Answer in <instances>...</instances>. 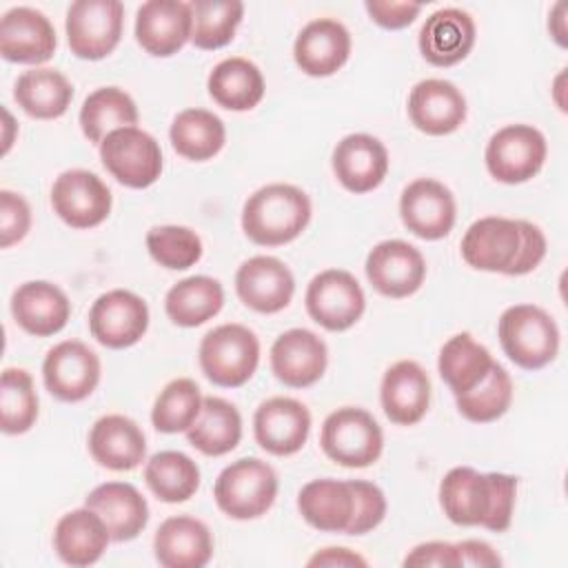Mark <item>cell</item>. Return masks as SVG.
<instances>
[{
  "label": "cell",
  "mask_w": 568,
  "mask_h": 568,
  "mask_svg": "<svg viewBox=\"0 0 568 568\" xmlns=\"http://www.w3.org/2000/svg\"><path fill=\"white\" fill-rule=\"evenodd\" d=\"M517 477L479 473L470 466L450 468L439 484V506L457 526H481L493 532L510 528Z\"/></svg>",
  "instance_id": "1"
},
{
  "label": "cell",
  "mask_w": 568,
  "mask_h": 568,
  "mask_svg": "<svg viewBox=\"0 0 568 568\" xmlns=\"http://www.w3.org/2000/svg\"><path fill=\"white\" fill-rule=\"evenodd\" d=\"M311 213V197L300 186L273 182L244 202L242 231L253 244L282 246L302 235Z\"/></svg>",
  "instance_id": "2"
},
{
  "label": "cell",
  "mask_w": 568,
  "mask_h": 568,
  "mask_svg": "<svg viewBox=\"0 0 568 568\" xmlns=\"http://www.w3.org/2000/svg\"><path fill=\"white\" fill-rule=\"evenodd\" d=\"M497 335L508 359L526 371L548 366L559 353V328L537 304L508 306L499 317Z\"/></svg>",
  "instance_id": "3"
},
{
  "label": "cell",
  "mask_w": 568,
  "mask_h": 568,
  "mask_svg": "<svg viewBox=\"0 0 568 568\" xmlns=\"http://www.w3.org/2000/svg\"><path fill=\"white\" fill-rule=\"evenodd\" d=\"M204 377L222 388L244 386L260 364V339L244 324H220L209 331L197 348Z\"/></svg>",
  "instance_id": "4"
},
{
  "label": "cell",
  "mask_w": 568,
  "mask_h": 568,
  "mask_svg": "<svg viewBox=\"0 0 568 568\" xmlns=\"http://www.w3.org/2000/svg\"><path fill=\"white\" fill-rule=\"evenodd\" d=\"M277 473L257 457H242L224 466L215 479L213 497L231 519H257L277 497Z\"/></svg>",
  "instance_id": "5"
},
{
  "label": "cell",
  "mask_w": 568,
  "mask_h": 568,
  "mask_svg": "<svg viewBox=\"0 0 568 568\" xmlns=\"http://www.w3.org/2000/svg\"><path fill=\"white\" fill-rule=\"evenodd\" d=\"M320 446L324 455L339 466L366 468L379 459L384 433L368 410L342 406L324 419Z\"/></svg>",
  "instance_id": "6"
},
{
  "label": "cell",
  "mask_w": 568,
  "mask_h": 568,
  "mask_svg": "<svg viewBox=\"0 0 568 568\" xmlns=\"http://www.w3.org/2000/svg\"><path fill=\"white\" fill-rule=\"evenodd\" d=\"M124 4L120 0H75L67 9L69 49L80 60H102L120 44Z\"/></svg>",
  "instance_id": "7"
},
{
  "label": "cell",
  "mask_w": 568,
  "mask_h": 568,
  "mask_svg": "<svg viewBox=\"0 0 568 568\" xmlns=\"http://www.w3.org/2000/svg\"><path fill=\"white\" fill-rule=\"evenodd\" d=\"M548 155L546 138L532 124H506L497 129L484 151L488 173L504 184L532 180Z\"/></svg>",
  "instance_id": "8"
},
{
  "label": "cell",
  "mask_w": 568,
  "mask_h": 568,
  "mask_svg": "<svg viewBox=\"0 0 568 568\" xmlns=\"http://www.w3.org/2000/svg\"><path fill=\"white\" fill-rule=\"evenodd\" d=\"M100 160L129 189H146L162 173V149L158 140L138 126L111 131L100 144Z\"/></svg>",
  "instance_id": "9"
},
{
  "label": "cell",
  "mask_w": 568,
  "mask_h": 568,
  "mask_svg": "<svg viewBox=\"0 0 568 568\" xmlns=\"http://www.w3.org/2000/svg\"><path fill=\"white\" fill-rule=\"evenodd\" d=\"M304 304L315 324L339 333L359 322L366 308V297L353 273L344 268H326L308 282Z\"/></svg>",
  "instance_id": "10"
},
{
  "label": "cell",
  "mask_w": 568,
  "mask_h": 568,
  "mask_svg": "<svg viewBox=\"0 0 568 568\" xmlns=\"http://www.w3.org/2000/svg\"><path fill=\"white\" fill-rule=\"evenodd\" d=\"M111 189L87 169L62 171L51 186V206L71 229L100 226L111 213Z\"/></svg>",
  "instance_id": "11"
},
{
  "label": "cell",
  "mask_w": 568,
  "mask_h": 568,
  "mask_svg": "<svg viewBox=\"0 0 568 568\" xmlns=\"http://www.w3.org/2000/svg\"><path fill=\"white\" fill-rule=\"evenodd\" d=\"M100 357L80 339H64L47 351L42 379L47 390L60 402H82L100 384Z\"/></svg>",
  "instance_id": "12"
},
{
  "label": "cell",
  "mask_w": 568,
  "mask_h": 568,
  "mask_svg": "<svg viewBox=\"0 0 568 568\" xmlns=\"http://www.w3.org/2000/svg\"><path fill=\"white\" fill-rule=\"evenodd\" d=\"M146 328L149 306L133 291H106L89 308V331L106 348H129L144 337Z\"/></svg>",
  "instance_id": "13"
},
{
  "label": "cell",
  "mask_w": 568,
  "mask_h": 568,
  "mask_svg": "<svg viewBox=\"0 0 568 568\" xmlns=\"http://www.w3.org/2000/svg\"><path fill=\"white\" fill-rule=\"evenodd\" d=\"M366 277L371 286L393 300L408 297L419 291L426 277V260L417 246L404 240H384L366 255Z\"/></svg>",
  "instance_id": "14"
},
{
  "label": "cell",
  "mask_w": 568,
  "mask_h": 568,
  "mask_svg": "<svg viewBox=\"0 0 568 568\" xmlns=\"http://www.w3.org/2000/svg\"><path fill=\"white\" fill-rule=\"evenodd\" d=\"M404 226L422 240L446 237L457 217V204L446 184L433 178H417L399 195Z\"/></svg>",
  "instance_id": "15"
},
{
  "label": "cell",
  "mask_w": 568,
  "mask_h": 568,
  "mask_svg": "<svg viewBox=\"0 0 568 568\" xmlns=\"http://www.w3.org/2000/svg\"><path fill=\"white\" fill-rule=\"evenodd\" d=\"M311 433L308 408L293 397H268L253 415V435L260 448L275 457H288L302 450Z\"/></svg>",
  "instance_id": "16"
},
{
  "label": "cell",
  "mask_w": 568,
  "mask_h": 568,
  "mask_svg": "<svg viewBox=\"0 0 568 568\" xmlns=\"http://www.w3.org/2000/svg\"><path fill=\"white\" fill-rule=\"evenodd\" d=\"M328 366L324 339L308 328H288L271 346V371L291 388H308Z\"/></svg>",
  "instance_id": "17"
},
{
  "label": "cell",
  "mask_w": 568,
  "mask_h": 568,
  "mask_svg": "<svg viewBox=\"0 0 568 568\" xmlns=\"http://www.w3.org/2000/svg\"><path fill=\"white\" fill-rule=\"evenodd\" d=\"M237 297L257 313L284 311L295 293L291 268L273 255H253L240 264L235 273Z\"/></svg>",
  "instance_id": "18"
},
{
  "label": "cell",
  "mask_w": 568,
  "mask_h": 568,
  "mask_svg": "<svg viewBox=\"0 0 568 568\" xmlns=\"http://www.w3.org/2000/svg\"><path fill=\"white\" fill-rule=\"evenodd\" d=\"M58 47L51 20L33 7H13L0 20V55L18 64H42Z\"/></svg>",
  "instance_id": "19"
},
{
  "label": "cell",
  "mask_w": 568,
  "mask_h": 568,
  "mask_svg": "<svg viewBox=\"0 0 568 568\" xmlns=\"http://www.w3.org/2000/svg\"><path fill=\"white\" fill-rule=\"evenodd\" d=\"M519 240L521 235L517 220L486 215L466 229L459 242V251L468 266L506 275L519 251Z\"/></svg>",
  "instance_id": "20"
},
{
  "label": "cell",
  "mask_w": 568,
  "mask_h": 568,
  "mask_svg": "<svg viewBox=\"0 0 568 568\" xmlns=\"http://www.w3.org/2000/svg\"><path fill=\"white\" fill-rule=\"evenodd\" d=\"M135 40L155 58H169L191 42V4L182 0H146L135 11Z\"/></svg>",
  "instance_id": "21"
},
{
  "label": "cell",
  "mask_w": 568,
  "mask_h": 568,
  "mask_svg": "<svg viewBox=\"0 0 568 568\" xmlns=\"http://www.w3.org/2000/svg\"><path fill=\"white\" fill-rule=\"evenodd\" d=\"M331 162L337 182L355 195L377 189L388 173V151L368 133L342 138L333 149Z\"/></svg>",
  "instance_id": "22"
},
{
  "label": "cell",
  "mask_w": 568,
  "mask_h": 568,
  "mask_svg": "<svg viewBox=\"0 0 568 568\" xmlns=\"http://www.w3.org/2000/svg\"><path fill=\"white\" fill-rule=\"evenodd\" d=\"M351 55V33L335 18H317L302 27L293 44L295 64L311 78L337 73Z\"/></svg>",
  "instance_id": "23"
},
{
  "label": "cell",
  "mask_w": 568,
  "mask_h": 568,
  "mask_svg": "<svg viewBox=\"0 0 568 568\" xmlns=\"http://www.w3.org/2000/svg\"><path fill=\"white\" fill-rule=\"evenodd\" d=\"M408 118L426 135H448L466 120V98L448 80H419L408 93Z\"/></svg>",
  "instance_id": "24"
},
{
  "label": "cell",
  "mask_w": 568,
  "mask_h": 568,
  "mask_svg": "<svg viewBox=\"0 0 568 568\" xmlns=\"http://www.w3.org/2000/svg\"><path fill=\"white\" fill-rule=\"evenodd\" d=\"M384 415L397 426H413L424 419L430 406V377L413 359H399L386 368L379 386Z\"/></svg>",
  "instance_id": "25"
},
{
  "label": "cell",
  "mask_w": 568,
  "mask_h": 568,
  "mask_svg": "<svg viewBox=\"0 0 568 568\" xmlns=\"http://www.w3.org/2000/svg\"><path fill=\"white\" fill-rule=\"evenodd\" d=\"M11 315L29 335L49 337L67 326L71 317V302L58 284L31 280L13 291Z\"/></svg>",
  "instance_id": "26"
},
{
  "label": "cell",
  "mask_w": 568,
  "mask_h": 568,
  "mask_svg": "<svg viewBox=\"0 0 568 568\" xmlns=\"http://www.w3.org/2000/svg\"><path fill=\"white\" fill-rule=\"evenodd\" d=\"M153 552L164 568H202L213 557V535L204 521L175 515L158 526Z\"/></svg>",
  "instance_id": "27"
},
{
  "label": "cell",
  "mask_w": 568,
  "mask_h": 568,
  "mask_svg": "<svg viewBox=\"0 0 568 568\" xmlns=\"http://www.w3.org/2000/svg\"><path fill=\"white\" fill-rule=\"evenodd\" d=\"M475 20L470 13L446 7L426 18L419 31V53L433 67H453L462 62L475 44Z\"/></svg>",
  "instance_id": "28"
},
{
  "label": "cell",
  "mask_w": 568,
  "mask_h": 568,
  "mask_svg": "<svg viewBox=\"0 0 568 568\" xmlns=\"http://www.w3.org/2000/svg\"><path fill=\"white\" fill-rule=\"evenodd\" d=\"M91 457L109 470H133L146 457V437L138 422L126 415L111 413L89 430Z\"/></svg>",
  "instance_id": "29"
},
{
  "label": "cell",
  "mask_w": 568,
  "mask_h": 568,
  "mask_svg": "<svg viewBox=\"0 0 568 568\" xmlns=\"http://www.w3.org/2000/svg\"><path fill=\"white\" fill-rule=\"evenodd\" d=\"M84 506L95 510L109 528L111 541H131L149 524V504L142 493L126 481H104L95 486Z\"/></svg>",
  "instance_id": "30"
},
{
  "label": "cell",
  "mask_w": 568,
  "mask_h": 568,
  "mask_svg": "<svg viewBox=\"0 0 568 568\" xmlns=\"http://www.w3.org/2000/svg\"><path fill=\"white\" fill-rule=\"evenodd\" d=\"M111 541L102 517L89 506L62 515L53 528V550L69 566L95 564Z\"/></svg>",
  "instance_id": "31"
},
{
  "label": "cell",
  "mask_w": 568,
  "mask_h": 568,
  "mask_svg": "<svg viewBox=\"0 0 568 568\" xmlns=\"http://www.w3.org/2000/svg\"><path fill=\"white\" fill-rule=\"evenodd\" d=\"M353 490L348 479L322 477L302 486L297 510L308 526L322 532H346L353 517Z\"/></svg>",
  "instance_id": "32"
},
{
  "label": "cell",
  "mask_w": 568,
  "mask_h": 568,
  "mask_svg": "<svg viewBox=\"0 0 568 568\" xmlns=\"http://www.w3.org/2000/svg\"><path fill=\"white\" fill-rule=\"evenodd\" d=\"M209 95L222 109L251 111L264 98V75L260 67L242 55L220 60L206 80Z\"/></svg>",
  "instance_id": "33"
},
{
  "label": "cell",
  "mask_w": 568,
  "mask_h": 568,
  "mask_svg": "<svg viewBox=\"0 0 568 568\" xmlns=\"http://www.w3.org/2000/svg\"><path fill=\"white\" fill-rule=\"evenodd\" d=\"M13 100L36 120H55L71 106L73 87L64 73L49 67H33L18 75Z\"/></svg>",
  "instance_id": "34"
},
{
  "label": "cell",
  "mask_w": 568,
  "mask_h": 568,
  "mask_svg": "<svg viewBox=\"0 0 568 568\" xmlns=\"http://www.w3.org/2000/svg\"><path fill=\"white\" fill-rule=\"evenodd\" d=\"M186 439L202 455H226L242 439V415L231 402L215 395H206L197 419L186 430Z\"/></svg>",
  "instance_id": "35"
},
{
  "label": "cell",
  "mask_w": 568,
  "mask_h": 568,
  "mask_svg": "<svg viewBox=\"0 0 568 568\" xmlns=\"http://www.w3.org/2000/svg\"><path fill=\"white\" fill-rule=\"evenodd\" d=\"M224 306V288L215 277L191 275L175 282L164 297L166 317L184 328L200 326Z\"/></svg>",
  "instance_id": "36"
},
{
  "label": "cell",
  "mask_w": 568,
  "mask_h": 568,
  "mask_svg": "<svg viewBox=\"0 0 568 568\" xmlns=\"http://www.w3.org/2000/svg\"><path fill=\"white\" fill-rule=\"evenodd\" d=\"M495 364L490 351L479 344L470 333H457L448 337L437 357L439 377L453 390V395H462L475 388Z\"/></svg>",
  "instance_id": "37"
},
{
  "label": "cell",
  "mask_w": 568,
  "mask_h": 568,
  "mask_svg": "<svg viewBox=\"0 0 568 568\" xmlns=\"http://www.w3.org/2000/svg\"><path fill=\"white\" fill-rule=\"evenodd\" d=\"M138 106L135 100L120 87H100L91 91L80 106V129L84 138L93 144H102V140L122 126L138 124Z\"/></svg>",
  "instance_id": "38"
},
{
  "label": "cell",
  "mask_w": 568,
  "mask_h": 568,
  "mask_svg": "<svg viewBox=\"0 0 568 568\" xmlns=\"http://www.w3.org/2000/svg\"><path fill=\"white\" fill-rule=\"evenodd\" d=\"M169 140L178 155L193 162H204L222 151L226 142V129L213 111L184 109L173 118Z\"/></svg>",
  "instance_id": "39"
},
{
  "label": "cell",
  "mask_w": 568,
  "mask_h": 568,
  "mask_svg": "<svg viewBox=\"0 0 568 568\" xmlns=\"http://www.w3.org/2000/svg\"><path fill=\"white\" fill-rule=\"evenodd\" d=\"M144 481L160 501L180 504L191 499L200 488V468L182 450H160L149 457Z\"/></svg>",
  "instance_id": "40"
},
{
  "label": "cell",
  "mask_w": 568,
  "mask_h": 568,
  "mask_svg": "<svg viewBox=\"0 0 568 568\" xmlns=\"http://www.w3.org/2000/svg\"><path fill=\"white\" fill-rule=\"evenodd\" d=\"M191 42L202 51L226 47L242 22L244 4L240 0H193Z\"/></svg>",
  "instance_id": "41"
},
{
  "label": "cell",
  "mask_w": 568,
  "mask_h": 568,
  "mask_svg": "<svg viewBox=\"0 0 568 568\" xmlns=\"http://www.w3.org/2000/svg\"><path fill=\"white\" fill-rule=\"evenodd\" d=\"M204 395L191 377L171 379L151 408V424L155 430L173 435L186 433L202 410Z\"/></svg>",
  "instance_id": "42"
},
{
  "label": "cell",
  "mask_w": 568,
  "mask_h": 568,
  "mask_svg": "<svg viewBox=\"0 0 568 568\" xmlns=\"http://www.w3.org/2000/svg\"><path fill=\"white\" fill-rule=\"evenodd\" d=\"M462 417L475 424H488L499 419L513 404V379L508 371L495 362L488 375L470 390L455 395Z\"/></svg>",
  "instance_id": "43"
},
{
  "label": "cell",
  "mask_w": 568,
  "mask_h": 568,
  "mask_svg": "<svg viewBox=\"0 0 568 568\" xmlns=\"http://www.w3.org/2000/svg\"><path fill=\"white\" fill-rule=\"evenodd\" d=\"M38 419L33 377L24 368H4L0 377V428L7 435L27 433Z\"/></svg>",
  "instance_id": "44"
},
{
  "label": "cell",
  "mask_w": 568,
  "mask_h": 568,
  "mask_svg": "<svg viewBox=\"0 0 568 568\" xmlns=\"http://www.w3.org/2000/svg\"><path fill=\"white\" fill-rule=\"evenodd\" d=\"M146 251L160 266L169 271H186L200 262L204 246L193 229L180 224H162L149 229Z\"/></svg>",
  "instance_id": "45"
},
{
  "label": "cell",
  "mask_w": 568,
  "mask_h": 568,
  "mask_svg": "<svg viewBox=\"0 0 568 568\" xmlns=\"http://www.w3.org/2000/svg\"><path fill=\"white\" fill-rule=\"evenodd\" d=\"M353 490V517L346 528V535H366L377 528L386 517V497L384 490L366 479H348Z\"/></svg>",
  "instance_id": "46"
},
{
  "label": "cell",
  "mask_w": 568,
  "mask_h": 568,
  "mask_svg": "<svg viewBox=\"0 0 568 568\" xmlns=\"http://www.w3.org/2000/svg\"><path fill=\"white\" fill-rule=\"evenodd\" d=\"M31 229V209L29 202L9 189L0 191V246L9 248L11 244L24 240Z\"/></svg>",
  "instance_id": "47"
},
{
  "label": "cell",
  "mask_w": 568,
  "mask_h": 568,
  "mask_svg": "<svg viewBox=\"0 0 568 568\" xmlns=\"http://www.w3.org/2000/svg\"><path fill=\"white\" fill-rule=\"evenodd\" d=\"M517 224H519V235H521L519 251H517L506 275H526V273L535 271L541 264V260L546 257V248H548L546 235L537 224H532L528 220H517Z\"/></svg>",
  "instance_id": "48"
},
{
  "label": "cell",
  "mask_w": 568,
  "mask_h": 568,
  "mask_svg": "<svg viewBox=\"0 0 568 568\" xmlns=\"http://www.w3.org/2000/svg\"><path fill=\"white\" fill-rule=\"evenodd\" d=\"M366 13L371 16V20L375 24H379L382 29H404L408 24L415 22V18L422 11V4L417 2H388V0H366L364 2Z\"/></svg>",
  "instance_id": "49"
},
{
  "label": "cell",
  "mask_w": 568,
  "mask_h": 568,
  "mask_svg": "<svg viewBox=\"0 0 568 568\" xmlns=\"http://www.w3.org/2000/svg\"><path fill=\"white\" fill-rule=\"evenodd\" d=\"M404 566H435V568H459L457 546L450 541H426L417 544L402 561Z\"/></svg>",
  "instance_id": "50"
},
{
  "label": "cell",
  "mask_w": 568,
  "mask_h": 568,
  "mask_svg": "<svg viewBox=\"0 0 568 568\" xmlns=\"http://www.w3.org/2000/svg\"><path fill=\"white\" fill-rule=\"evenodd\" d=\"M459 566H501V557L488 541L481 539H464L457 541Z\"/></svg>",
  "instance_id": "51"
},
{
  "label": "cell",
  "mask_w": 568,
  "mask_h": 568,
  "mask_svg": "<svg viewBox=\"0 0 568 568\" xmlns=\"http://www.w3.org/2000/svg\"><path fill=\"white\" fill-rule=\"evenodd\" d=\"M308 566H342V568H364L366 559L362 555H357L351 548H337V546H328L317 550L308 561Z\"/></svg>",
  "instance_id": "52"
},
{
  "label": "cell",
  "mask_w": 568,
  "mask_h": 568,
  "mask_svg": "<svg viewBox=\"0 0 568 568\" xmlns=\"http://www.w3.org/2000/svg\"><path fill=\"white\" fill-rule=\"evenodd\" d=\"M566 9L568 4L561 0L557 2L550 13H548V31L552 36V40L559 44V47H566L568 40H566Z\"/></svg>",
  "instance_id": "53"
},
{
  "label": "cell",
  "mask_w": 568,
  "mask_h": 568,
  "mask_svg": "<svg viewBox=\"0 0 568 568\" xmlns=\"http://www.w3.org/2000/svg\"><path fill=\"white\" fill-rule=\"evenodd\" d=\"M4 113V144H2V153H7L9 151V146H11V142H13V138H11V129H13V118H11V113L4 109L2 111Z\"/></svg>",
  "instance_id": "54"
},
{
  "label": "cell",
  "mask_w": 568,
  "mask_h": 568,
  "mask_svg": "<svg viewBox=\"0 0 568 568\" xmlns=\"http://www.w3.org/2000/svg\"><path fill=\"white\" fill-rule=\"evenodd\" d=\"M564 80H566V69H561V73L555 78V102H557V106H559L561 111H566V109L561 106V102H559V93H561V89H564Z\"/></svg>",
  "instance_id": "55"
}]
</instances>
